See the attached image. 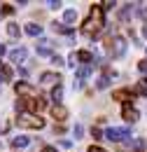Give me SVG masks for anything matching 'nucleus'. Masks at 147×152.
Segmentation results:
<instances>
[{"label": "nucleus", "instance_id": "nucleus-1", "mask_svg": "<svg viewBox=\"0 0 147 152\" xmlns=\"http://www.w3.org/2000/svg\"><path fill=\"white\" fill-rule=\"evenodd\" d=\"M103 26H105V19H103V7H100V5H91L89 17H87V21L82 23V33H84V35H98Z\"/></svg>", "mask_w": 147, "mask_h": 152}, {"label": "nucleus", "instance_id": "nucleus-2", "mask_svg": "<svg viewBox=\"0 0 147 152\" xmlns=\"http://www.w3.org/2000/svg\"><path fill=\"white\" fill-rule=\"evenodd\" d=\"M47 103L37 96V98H19L17 101V110L19 113H28V115H37Z\"/></svg>", "mask_w": 147, "mask_h": 152}, {"label": "nucleus", "instance_id": "nucleus-3", "mask_svg": "<svg viewBox=\"0 0 147 152\" xmlns=\"http://www.w3.org/2000/svg\"><path fill=\"white\" fill-rule=\"evenodd\" d=\"M19 126L23 129H42L44 126V119L40 115H28V113H19V119H17Z\"/></svg>", "mask_w": 147, "mask_h": 152}, {"label": "nucleus", "instance_id": "nucleus-4", "mask_svg": "<svg viewBox=\"0 0 147 152\" xmlns=\"http://www.w3.org/2000/svg\"><path fill=\"white\" fill-rule=\"evenodd\" d=\"M108 49H110V56L112 58L124 56V52H126V40L119 38V35H114V38L108 40Z\"/></svg>", "mask_w": 147, "mask_h": 152}, {"label": "nucleus", "instance_id": "nucleus-5", "mask_svg": "<svg viewBox=\"0 0 147 152\" xmlns=\"http://www.w3.org/2000/svg\"><path fill=\"white\" fill-rule=\"evenodd\" d=\"M108 140H112V143H119V140H126V138H131V131L124 126V129H108V131L103 133Z\"/></svg>", "mask_w": 147, "mask_h": 152}, {"label": "nucleus", "instance_id": "nucleus-6", "mask_svg": "<svg viewBox=\"0 0 147 152\" xmlns=\"http://www.w3.org/2000/svg\"><path fill=\"white\" fill-rule=\"evenodd\" d=\"M14 89H17V94H23L26 98H37V91L28 84V82H17Z\"/></svg>", "mask_w": 147, "mask_h": 152}, {"label": "nucleus", "instance_id": "nucleus-7", "mask_svg": "<svg viewBox=\"0 0 147 152\" xmlns=\"http://www.w3.org/2000/svg\"><path fill=\"white\" fill-rule=\"evenodd\" d=\"M122 117H124L126 122H135L140 115H138V110H135L131 103H124V105H122Z\"/></svg>", "mask_w": 147, "mask_h": 152}, {"label": "nucleus", "instance_id": "nucleus-8", "mask_svg": "<svg viewBox=\"0 0 147 152\" xmlns=\"http://www.w3.org/2000/svg\"><path fill=\"white\" fill-rule=\"evenodd\" d=\"M91 70H93V63H84V66H79V68H77V82H82L84 77H89V75H91Z\"/></svg>", "mask_w": 147, "mask_h": 152}, {"label": "nucleus", "instance_id": "nucleus-9", "mask_svg": "<svg viewBox=\"0 0 147 152\" xmlns=\"http://www.w3.org/2000/svg\"><path fill=\"white\" fill-rule=\"evenodd\" d=\"M143 148H145V140H140V138L129 140V143L124 145V150H131V152H143Z\"/></svg>", "mask_w": 147, "mask_h": 152}, {"label": "nucleus", "instance_id": "nucleus-10", "mask_svg": "<svg viewBox=\"0 0 147 152\" xmlns=\"http://www.w3.org/2000/svg\"><path fill=\"white\" fill-rule=\"evenodd\" d=\"M26 49L23 47H19V49H14V52H9V58H12V63H21V61H26Z\"/></svg>", "mask_w": 147, "mask_h": 152}, {"label": "nucleus", "instance_id": "nucleus-11", "mask_svg": "<svg viewBox=\"0 0 147 152\" xmlns=\"http://www.w3.org/2000/svg\"><path fill=\"white\" fill-rule=\"evenodd\" d=\"M131 96H133L131 89H117V91L112 94V98H114V101H124V103H129L126 98H131Z\"/></svg>", "mask_w": 147, "mask_h": 152}, {"label": "nucleus", "instance_id": "nucleus-12", "mask_svg": "<svg viewBox=\"0 0 147 152\" xmlns=\"http://www.w3.org/2000/svg\"><path fill=\"white\" fill-rule=\"evenodd\" d=\"M52 115H54V119H58V122H61V119H65V117H68V110H65L61 103H56L54 108H52Z\"/></svg>", "mask_w": 147, "mask_h": 152}, {"label": "nucleus", "instance_id": "nucleus-13", "mask_svg": "<svg viewBox=\"0 0 147 152\" xmlns=\"http://www.w3.org/2000/svg\"><path fill=\"white\" fill-rule=\"evenodd\" d=\"M135 94H138V96H147V80H145V77L133 87V96H135Z\"/></svg>", "mask_w": 147, "mask_h": 152}, {"label": "nucleus", "instance_id": "nucleus-14", "mask_svg": "<svg viewBox=\"0 0 147 152\" xmlns=\"http://www.w3.org/2000/svg\"><path fill=\"white\" fill-rule=\"evenodd\" d=\"M9 77H12V68H9V66H5V63H0V84H2V82H7Z\"/></svg>", "mask_w": 147, "mask_h": 152}, {"label": "nucleus", "instance_id": "nucleus-15", "mask_svg": "<svg viewBox=\"0 0 147 152\" xmlns=\"http://www.w3.org/2000/svg\"><path fill=\"white\" fill-rule=\"evenodd\" d=\"M26 33L33 35V38H37V35H42V26H37V23H28V26H26Z\"/></svg>", "mask_w": 147, "mask_h": 152}, {"label": "nucleus", "instance_id": "nucleus-16", "mask_svg": "<svg viewBox=\"0 0 147 152\" xmlns=\"http://www.w3.org/2000/svg\"><path fill=\"white\" fill-rule=\"evenodd\" d=\"M75 56H77V61H87V63H91V61H93V54H91V52H87V49L75 52Z\"/></svg>", "mask_w": 147, "mask_h": 152}, {"label": "nucleus", "instance_id": "nucleus-17", "mask_svg": "<svg viewBox=\"0 0 147 152\" xmlns=\"http://www.w3.org/2000/svg\"><path fill=\"white\" fill-rule=\"evenodd\" d=\"M108 84H110V70H105V75H100V77H98L96 87H98V89H105Z\"/></svg>", "mask_w": 147, "mask_h": 152}, {"label": "nucleus", "instance_id": "nucleus-18", "mask_svg": "<svg viewBox=\"0 0 147 152\" xmlns=\"http://www.w3.org/2000/svg\"><path fill=\"white\" fill-rule=\"evenodd\" d=\"M40 80H42L44 84H52V82H58L61 77L56 75V73H42V77H40Z\"/></svg>", "mask_w": 147, "mask_h": 152}, {"label": "nucleus", "instance_id": "nucleus-19", "mask_svg": "<svg viewBox=\"0 0 147 152\" xmlns=\"http://www.w3.org/2000/svg\"><path fill=\"white\" fill-rule=\"evenodd\" d=\"M28 143H31V140H28L26 136H17V138H12V145H14V148H26Z\"/></svg>", "mask_w": 147, "mask_h": 152}, {"label": "nucleus", "instance_id": "nucleus-20", "mask_svg": "<svg viewBox=\"0 0 147 152\" xmlns=\"http://www.w3.org/2000/svg\"><path fill=\"white\" fill-rule=\"evenodd\" d=\"M133 7H135V5H124V10L119 12V19L129 21V17H131V14H133Z\"/></svg>", "mask_w": 147, "mask_h": 152}, {"label": "nucleus", "instance_id": "nucleus-21", "mask_svg": "<svg viewBox=\"0 0 147 152\" xmlns=\"http://www.w3.org/2000/svg\"><path fill=\"white\" fill-rule=\"evenodd\" d=\"M52 98H54L56 103H58V101L63 98V87H61V84H56L54 89H52Z\"/></svg>", "mask_w": 147, "mask_h": 152}, {"label": "nucleus", "instance_id": "nucleus-22", "mask_svg": "<svg viewBox=\"0 0 147 152\" xmlns=\"http://www.w3.org/2000/svg\"><path fill=\"white\" fill-rule=\"evenodd\" d=\"M54 31H58V33H65V35H73V28H68L65 23H54Z\"/></svg>", "mask_w": 147, "mask_h": 152}, {"label": "nucleus", "instance_id": "nucleus-23", "mask_svg": "<svg viewBox=\"0 0 147 152\" xmlns=\"http://www.w3.org/2000/svg\"><path fill=\"white\" fill-rule=\"evenodd\" d=\"M63 19H65V23H73V21L77 19V12H75V10H65V14H63Z\"/></svg>", "mask_w": 147, "mask_h": 152}, {"label": "nucleus", "instance_id": "nucleus-24", "mask_svg": "<svg viewBox=\"0 0 147 152\" xmlns=\"http://www.w3.org/2000/svg\"><path fill=\"white\" fill-rule=\"evenodd\" d=\"M7 33H9L12 38H17V35H19V26H17V23H9V26H7Z\"/></svg>", "mask_w": 147, "mask_h": 152}, {"label": "nucleus", "instance_id": "nucleus-25", "mask_svg": "<svg viewBox=\"0 0 147 152\" xmlns=\"http://www.w3.org/2000/svg\"><path fill=\"white\" fill-rule=\"evenodd\" d=\"M12 12H14L12 5H2V10H0V14H12Z\"/></svg>", "mask_w": 147, "mask_h": 152}, {"label": "nucleus", "instance_id": "nucleus-26", "mask_svg": "<svg viewBox=\"0 0 147 152\" xmlns=\"http://www.w3.org/2000/svg\"><path fill=\"white\" fill-rule=\"evenodd\" d=\"M73 133H75V138H79V136L84 133V129H82V124H77V126L73 129Z\"/></svg>", "mask_w": 147, "mask_h": 152}, {"label": "nucleus", "instance_id": "nucleus-27", "mask_svg": "<svg viewBox=\"0 0 147 152\" xmlns=\"http://www.w3.org/2000/svg\"><path fill=\"white\" fill-rule=\"evenodd\" d=\"M91 136H93V138H100V136H103V131H100L98 126H91Z\"/></svg>", "mask_w": 147, "mask_h": 152}, {"label": "nucleus", "instance_id": "nucleus-28", "mask_svg": "<svg viewBox=\"0 0 147 152\" xmlns=\"http://www.w3.org/2000/svg\"><path fill=\"white\" fill-rule=\"evenodd\" d=\"M68 66H73V68L77 66V56H75V52L70 54V58H68Z\"/></svg>", "mask_w": 147, "mask_h": 152}, {"label": "nucleus", "instance_id": "nucleus-29", "mask_svg": "<svg viewBox=\"0 0 147 152\" xmlns=\"http://www.w3.org/2000/svg\"><path fill=\"white\" fill-rule=\"evenodd\" d=\"M52 61H54L56 66H63V58H61V56H56V54H54V56H52Z\"/></svg>", "mask_w": 147, "mask_h": 152}, {"label": "nucleus", "instance_id": "nucleus-30", "mask_svg": "<svg viewBox=\"0 0 147 152\" xmlns=\"http://www.w3.org/2000/svg\"><path fill=\"white\" fill-rule=\"evenodd\" d=\"M140 17H143V21H145V26H147V7H143V10H140Z\"/></svg>", "mask_w": 147, "mask_h": 152}, {"label": "nucleus", "instance_id": "nucleus-31", "mask_svg": "<svg viewBox=\"0 0 147 152\" xmlns=\"http://www.w3.org/2000/svg\"><path fill=\"white\" fill-rule=\"evenodd\" d=\"M138 70H143V73H145V70H147V61H140V63H138Z\"/></svg>", "mask_w": 147, "mask_h": 152}, {"label": "nucleus", "instance_id": "nucleus-32", "mask_svg": "<svg viewBox=\"0 0 147 152\" xmlns=\"http://www.w3.org/2000/svg\"><path fill=\"white\" fill-rule=\"evenodd\" d=\"M40 152H56V148H52V145H44V148H42Z\"/></svg>", "mask_w": 147, "mask_h": 152}, {"label": "nucleus", "instance_id": "nucleus-33", "mask_svg": "<svg viewBox=\"0 0 147 152\" xmlns=\"http://www.w3.org/2000/svg\"><path fill=\"white\" fill-rule=\"evenodd\" d=\"M89 152H105V150H103V148H98V145H91V148H89Z\"/></svg>", "mask_w": 147, "mask_h": 152}, {"label": "nucleus", "instance_id": "nucleus-34", "mask_svg": "<svg viewBox=\"0 0 147 152\" xmlns=\"http://www.w3.org/2000/svg\"><path fill=\"white\" fill-rule=\"evenodd\" d=\"M2 54H7V49H5V45H0V56H2Z\"/></svg>", "mask_w": 147, "mask_h": 152}, {"label": "nucleus", "instance_id": "nucleus-35", "mask_svg": "<svg viewBox=\"0 0 147 152\" xmlns=\"http://www.w3.org/2000/svg\"><path fill=\"white\" fill-rule=\"evenodd\" d=\"M143 33H145V38H147V26H145V28H143Z\"/></svg>", "mask_w": 147, "mask_h": 152}]
</instances>
